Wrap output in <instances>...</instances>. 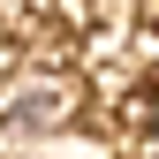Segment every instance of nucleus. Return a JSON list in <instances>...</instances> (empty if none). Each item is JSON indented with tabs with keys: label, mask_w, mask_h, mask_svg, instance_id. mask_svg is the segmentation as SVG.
Wrapping results in <instances>:
<instances>
[{
	"label": "nucleus",
	"mask_w": 159,
	"mask_h": 159,
	"mask_svg": "<svg viewBox=\"0 0 159 159\" xmlns=\"http://www.w3.org/2000/svg\"><path fill=\"white\" fill-rule=\"evenodd\" d=\"M152 152H159V136H152Z\"/></svg>",
	"instance_id": "1"
}]
</instances>
